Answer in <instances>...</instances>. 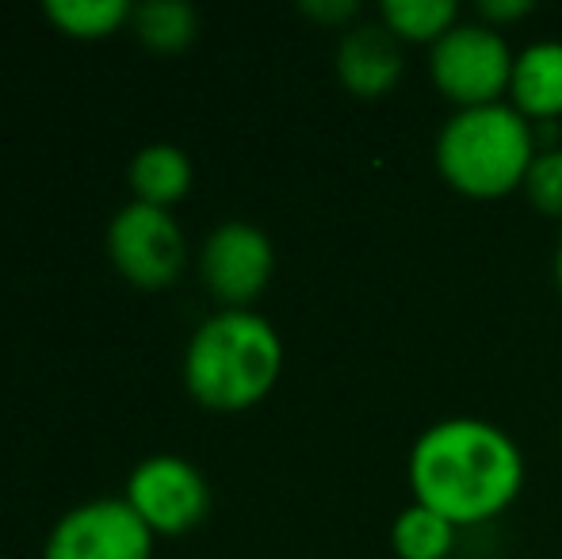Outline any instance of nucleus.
Returning a JSON list of instances; mask_svg holds the SVG:
<instances>
[{"label":"nucleus","mask_w":562,"mask_h":559,"mask_svg":"<svg viewBox=\"0 0 562 559\" xmlns=\"http://www.w3.org/2000/svg\"><path fill=\"white\" fill-rule=\"evenodd\" d=\"M406 479L414 502L445 514L456 529H474L520 499L528 463L505 425L459 414L422 429L409 448Z\"/></svg>","instance_id":"1"},{"label":"nucleus","mask_w":562,"mask_h":559,"mask_svg":"<svg viewBox=\"0 0 562 559\" xmlns=\"http://www.w3.org/2000/svg\"><path fill=\"white\" fill-rule=\"evenodd\" d=\"M283 376V337L252 306H218L184 349V388L207 411L237 414L265 403Z\"/></svg>","instance_id":"2"},{"label":"nucleus","mask_w":562,"mask_h":559,"mask_svg":"<svg viewBox=\"0 0 562 559\" xmlns=\"http://www.w3.org/2000/svg\"><path fill=\"white\" fill-rule=\"evenodd\" d=\"M536 154L540 135L509 100L451 112L432 146L437 172L467 200H505L520 192Z\"/></svg>","instance_id":"3"},{"label":"nucleus","mask_w":562,"mask_h":559,"mask_svg":"<svg viewBox=\"0 0 562 559\" xmlns=\"http://www.w3.org/2000/svg\"><path fill=\"white\" fill-rule=\"evenodd\" d=\"M513 58L517 51L509 38L474 15L459 20L437 46H429V77L456 112L502 104L509 97Z\"/></svg>","instance_id":"4"},{"label":"nucleus","mask_w":562,"mask_h":559,"mask_svg":"<svg viewBox=\"0 0 562 559\" xmlns=\"http://www.w3.org/2000/svg\"><path fill=\"white\" fill-rule=\"evenodd\" d=\"M108 257L134 288H169L188 261V242L169 208L131 200L108 223Z\"/></svg>","instance_id":"5"},{"label":"nucleus","mask_w":562,"mask_h":559,"mask_svg":"<svg viewBox=\"0 0 562 559\" xmlns=\"http://www.w3.org/2000/svg\"><path fill=\"white\" fill-rule=\"evenodd\" d=\"M157 533L126 499L104 494L66 510L43 545V559H154Z\"/></svg>","instance_id":"6"},{"label":"nucleus","mask_w":562,"mask_h":559,"mask_svg":"<svg viewBox=\"0 0 562 559\" xmlns=\"http://www.w3.org/2000/svg\"><path fill=\"white\" fill-rule=\"evenodd\" d=\"M123 499L154 533L180 537L207 517L211 487L192 460L177 452H154L131 468Z\"/></svg>","instance_id":"7"},{"label":"nucleus","mask_w":562,"mask_h":559,"mask_svg":"<svg viewBox=\"0 0 562 559\" xmlns=\"http://www.w3.org/2000/svg\"><path fill=\"white\" fill-rule=\"evenodd\" d=\"M276 272V246L260 226L226 219L200 249V277L223 306H249L265 295Z\"/></svg>","instance_id":"8"},{"label":"nucleus","mask_w":562,"mask_h":559,"mask_svg":"<svg viewBox=\"0 0 562 559\" xmlns=\"http://www.w3.org/2000/svg\"><path fill=\"white\" fill-rule=\"evenodd\" d=\"M337 81L356 100H383L406 77V46L379 23H352L337 43Z\"/></svg>","instance_id":"9"},{"label":"nucleus","mask_w":562,"mask_h":559,"mask_svg":"<svg viewBox=\"0 0 562 559\" xmlns=\"http://www.w3.org/2000/svg\"><path fill=\"white\" fill-rule=\"evenodd\" d=\"M509 100L532 127H551L562 120V43L540 38L517 51L509 77Z\"/></svg>","instance_id":"10"},{"label":"nucleus","mask_w":562,"mask_h":559,"mask_svg":"<svg viewBox=\"0 0 562 559\" xmlns=\"http://www.w3.org/2000/svg\"><path fill=\"white\" fill-rule=\"evenodd\" d=\"M126 180H131L134 200L154 203V208H172V203L188 195L195 169H192V157L177 142H149V146H142L131 157Z\"/></svg>","instance_id":"11"},{"label":"nucleus","mask_w":562,"mask_h":559,"mask_svg":"<svg viewBox=\"0 0 562 559\" xmlns=\"http://www.w3.org/2000/svg\"><path fill=\"white\" fill-rule=\"evenodd\" d=\"M459 20L463 12L451 0H383L379 4V23L402 46H437Z\"/></svg>","instance_id":"12"},{"label":"nucleus","mask_w":562,"mask_h":559,"mask_svg":"<svg viewBox=\"0 0 562 559\" xmlns=\"http://www.w3.org/2000/svg\"><path fill=\"white\" fill-rule=\"evenodd\" d=\"M456 525L422 502H409L406 510H398L391 525V548L398 559H448L456 552Z\"/></svg>","instance_id":"13"},{"label":"nucleus","mask_w":562,"mask_h":559,"mask_svg":"<svg viewBox=\"0 0 562 559\" xmlns=\"http://www.w3.org/2000/svg\"><path fill=\"white\" fill-rule=\"evenodd\" d=\"M43 12L69 38H104L134 20L131 0H46Z\"/></svg>","instance_id":"14"},{"label":"nucleus","mask_w":562,"mask_h":559,"mask_svg":"<svg viewBox=\"0 0 562 559\" xmlns=\"http://www.w3.org/2000/svg\"><path fill=\"white\" fill-rule=\"evenodd\" d=\"M134 31L146 46L154 51H184L188 43L200 31V15L188 0H146V4H134Z\"/></svg>","instance_id":"15"},{"label":"nucleus","mask_w":562,"mask_h":559,"mask_svg":"<svg viewBox=\"0 0 562 559\" xmlns=\"http://www.w3.org/2000/svg\"><path fill=\"white\" fill-rule=\"evenodd\" d=\"M520 192H525V200L532 203L543 219H555V223H562V146H555V142H543Z\"/></svg>","instance_id":"16"},{"label":"nucleus","mask_w":562,"mask_h":559,"mask_svg":"<svg viewBox=\"0 0 562 559\" xmlns=\"http://www.w3.org/2000/svg\"><path fill=\"white\" fill-rule=\"evenodd\" d=\"M299 12L311 15L314 23H326V27H352L360 23V4L356 0H303Z\"/></svg>","instance_id":"17"},{"label":"nucleus","mask_w":562,"mask_h":559,"mask_svg":"<svg viewBox=\"0 0 562 559\" xmlns=\"http://www.w3.org/2000/svg\"><path fill=\"white\" fill-rule=\"evenodd\" d=\"M525 15H532V0H482L479 4V20L497 31L525 20Z\"/></svg>","instance_id":"18"},{"label":"nucleus","mask_w":562,"mask_h":559,"mask_svg":"<svg viewBox=\"0 0 562 559\" xmlns=\"http://www.w3.org/2000/svg\"><path fill=\"white\" fill-rule=\"evenodd\" d=\"M555 283L562 291V238H559V249H555Z\"/></svg>","instance_id":"19"}]
</instances>
